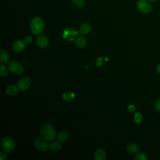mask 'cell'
Returning a JSON list of instances; mask_svg holds the SVG:
<instances>
[{"mask_svg": "<svg viewBox=\"0 0 160 160\" xmlns=\"http://www.w3.org/2000/svg\"><path fill=\"white\" fill-rule=\"evenodd\" d=\"M30 29L34 34H41L44 29V22L42 19L39 17L34 18L30 22Z\"/></svg>", "mask_w": 160, "mask_h": 160, "instance_id": "1", "label": "cell"}, {"mask_svg": "<svg viewBox=\"0 0 160 160\" xmlns=\"http://www.w3.org/2000/svg\"><path fill=\"white\" fill-rule=\"evenodd\" d=\"M41 134L42 138L48 141L54 140L56 136V131L54 128L50 124H44L41 129Z\"/></svg>", "mask_w": 160, "mask_h": 160, "instance_id": "2", "label": "cell"}, {"mask_svg": "<svg viewBox=\"0 0 160 160\" xmlns=\"http://www.w3.org/2000/svg\"><path fill=\"white\" fill-rule=\"evenodd\" d=\"M1 148L4 151L6 152H11L14 150L16 144L12 138L9 137H4L1 140Z\"/></svg>", "mask_w": 160, "mask_h": 160, "instance_id": "3", "label": "cell"}, {"mask_svg": "<svg viewBox=\"0 0 160 160\" xmlns=\"http://www.w3.org/2000/svg\"><path fill=\"white\" fill-rule=\"evenodd\" d=\"M78 31L72 28H66L62 33V37L64 39L68 41H72L75 40L78 36Z\"/></svg>", "mask_w": 160, "mask_h": 160, "instance_id": "4", "label": "cell"}, {"mask_svg": "<svg viewBox=\"0 0 160 160\" xmlns=\"http://www.w3.org/2000/svg\"><path fill=\"white\" fill-rule=\"evenodd\" d=\"M137 8L141 12L148 14L151 11L152 6L148 0H139L137 2Z\"/></svg>", "mask_w": 160, "mask_h": 160, "instance_id": "5", "label": "cell"}, {"mask_svg": "<svg viewBox=\"0 0 160 160\" xmlns=\"http://www.w3.org/2000/svg\"><path fill=\"white\" fill-rule=\"evenodd\" d=\"M8 69L12 73L16 74H22L24 71L23 66L17 61H11L8 64Z\"/></svg>", "mask_w": 160, "mask_h": 160, "instance_id": "6", "label": "cell"}, {"mask_svg": "<svg viewBox=\"0 0 160 160\" xmlns=\"http://www.w3.org/2000/svg\"><path fill=\"white\" fill-rule=\"evenodd\" d=\"M31 82L30 79L27 76H23L19 79V80L18 82V87L19 89L21 91H24L28 90L30 86H31Z\"/></svg>", "mask_w": 160, "mask_h": 160, "instance_id": "7", "label": "cell"}, {"mask_svg": "<svg viewBox=\"0 0 160 160\" xmlns=\"http://www.w3.org/2000/svg\"><path fill=\"white\" fill-rule=\"evenodd\" d=\"M46 140V139H45ZM43 139L38 138L34 141V145L35 148L39 151H46L49 148V144L48 142Z\"/></svg>", "mask_w": 160, "mask_h": 160, "instance_id": "8", "label": "cell"}, {"mask_svg": "<svg viewBox=\"0 0 160 160\" xmlns=\"http://www.w3.org/2000/svg\"><path fill=\"white\" fill-rule=\"evenodd\" d=\"M25 42L24 41H22L21 40H16L13 43H12V49L15 51V52H21L22 51L24 48H25Z\"/></svg>", "mask_w": 160, "mask_h": 160, "instance_id": "9", "label": "cell"}, {"mask_svg": "<svg viewBox=\"0 0 160 160\" xmlns=\"http://www.w3.org/2000/svg\"><path fill=\"white\" fill-rule=\"evenodd\" d=\"M48 39L46 36L41 35L36 39L37 45L41 48H44L48 45Z\"/></svg>", "mask_w": 160, "mask_h": 160, "instance_id": "10", "label": "cell"}, {"mask_svg": "<svg viewBox=\"0 0 160 160\" xmlns=\"http://www.w3.org/2000/svg\"><path fill=\"white\" fill-rule=\"evenodd\" d=\"M106 159V152L102 148L98 149L94 153V159L96 160H105Z\"/></svg>", "mask_w": 160, "mask_h": 160, "instance_id": "11", "label": "cell"}, {"mask_svg": "<svg viewBox=\"0 0 160 160\" xmlns=\"http://www.w3.org/2000/svg\"><path fill=\"white\" fill-rule=\"evenodd\" d=\"M18 90H19V88H18V86H16L14 84H11V85H9V86L7 87L6 90V92L9 96H15L18 93Z\"/></svg>", "mask_w": 160, "mask_h": 160, "instance_id": "12", "label": "cell"}, {"mask_svg": "<svg viewBox=\"0 0 160 160\" xmlns=\"http://www.w3.org/2000/svg\"><path fill=\"white\" fill-rule=\"evenodd\" d=\"M91 31V26L89 23H83L79 27V32L82 34H87Z\"/></svg>", "mask_w": 160, "mask_h": 160, "instance_id": "13", "label": "cell"}, {"mask_svg": "<svg viewBox=\"0 0 160 160\" xmlns=\"http://www.w3.org/2000/svg\"><path fill=\"white\" fill-rule=\"evenodd\" d=\"M1 56H0V62L2 64H6L9 61V55L7 51H4V49H1Z\"/></svg>", "mask_w": 160, "mask_h": 160, "instance_id": "14", "label": "cell"}, {"mask_svg": "<svg viewBox=\"0 0 160 160\" xmlns=\"http://www.w3.org/2000/svg\"><path fill=\"white\" fill-rule=\"evenodd\" d=\"M139 150L138 146L135 143H129L126 146V151L128 152L130 154H134L136 153Z\"/></svg>", "mask_w": 160, "mask_h": 160, "instance_id": "15", "label": "cell"}, {"mask_svg": "<svg viewBox=\"0 0 160 160\" xmlns=\"http://www.w3.org/2000/svg\"><path fill=\"white\" fill-rule=\"evenodd\" d=\"M87 43L86 39L84 37H78L75 39V45L78 48H83Z\"/></svg>", "mask_w": 160, "mask_h": 160, "instance_id": "16", "label": "cell"}, {"mask_svg": "<svg viewBox=\"0 0 160 160\" xmlns=\"http://www.w3.org/2000/svg\"><path fill=\"white\" fill-rule=\"evenodd\" d=\"M69 138V134L67 131H62L59 132L58 135V140L60 142H65Z\"/></svg>", "mask_w": 160, "mask_h": 160, "instance_id": "17", "label": "cell"}, {"mask_svg": "<svg viewBox=\"0 0 160 160\" xmlns=\"http://www.w3.org/2000/svg\"><path fill=\"white\" fill-rule=\"evenodd\" d=\"M49 148L52 151L56 152V151H58L61 149V145L60 144V142L53 141L49 144Z\"/></svg>", "mask_w": 160, "mask_h": 160, "instance_id": "18", "label": "cell"}, {"mask_svg": "<svg viewBox=\"0 0 160 160\" xmlns=\"http://www.w3.org/2000/svg\"><path fill=\"white\" fill-rule=\"evenodd\" d=\"M62 98L66 101H71L75 98V94L72 92H66L62 94Z\"/></svg>", "mask_w": 160, "mask_h": 160, "instance_id": "19", "label": "cell"}, {"mask_svg": "<svg viewBox=\"0 0 160 160\" xmlns=\"http://www.w3.org/2000/svg\"><path fill=\"white\" fill-rule=\"evenodd\" d=\"M8 74V68L4 64H2L0 66V76L1 77H4Z\"/></svg>", "mask_w": 160, "mask_h": 160, "instance_id": "20", "label": "cell"}, {"mask_svg": "<svg viewBox=\"0 0 160 160\" xmlns=\"http://www.w3.org/2000/svg\"><path fill=\"white\" fill-rule=\"evenodd\" d=\"M72 2L78 8H82L85 5V0H72Z\"/></svg>", "mask_w": 160, "mask_h": 160, "instance_id": "21", "label": "cell"}, {"mask_svg": "<svg viewBox=\"0 0 160 160\" xmlns=\"http://www.w3.org/2000/svg\"><path fill=\"white\" fill-rule=\"evenodd\" d=\"M134 159L135 160H146L147 157L145 154L142 152H139L135 156Z\"/></svg>", "mask_w": 160, "mask_h": 160, "instance_id": "22", "label": "cell"}, {"mask_svg": "<svg viewBox=\"0 0 160 160\" xmlns=\"http://www.w3.org/2000/svg\"><path fill=\"white\" fill-rule=\"evenodd\" d=\"M142 115L139 112H136L134 117V120L136 123H140L142 121Z\"/></svg>", "mask_w": 160, "mask_h": 160, "instance_id": "23", "label": "cell"}, {"mask_svg": "<svg viewBox=\"0 0 160 160\" xmlns=\"http://www.w3.org/2000/svg\"><path fill=\"white\" fill-rule=\"evenodd\" d=\"M24 41L25 42L26 44H29L32 42V38L31 36H26L24 39Z\"/></svg>", "mask_w": 160, "mask_h": 160, "instance_id": "24", "label": "cell"}, {"mask_svg": "<svg viewBox=\"0 0 160 160\" xmlns=\"http://www.w3.org/2000/svg\"><path fill=\"white\" fill-rule=\"evenodd\" d=\"M155 108H156V109L159 112H160V98L158 99L156 102H155Z\"/></svg>", "mask_w": 160, "mask_h": 160, "instance_id": "25", "label": "cell"}, {"mask_svg": "<svg viewBox=\"0 0 160 160\" xmlns=\"http://www.w3.org/2000/svg\"><path fill=\"white\" fill-rule=\"evenodd\" d=\"M7 158L6 154L2 151L0 152V159L1 160H6Z\"/></svg>", "mask_w": 160, "mask_h": 160, "instance_id": "26", "label": "cell"}, {"mask_svg": "<svg viewBox=\"0 0 160 160\" xmlns=\"http://www.w3.org/2000/svg\"><path fill=\"white\" fill-rule=\"evenodd\" d=\"M128 109L129 111H131V112H133V111H134L136 110V107L133 104H130V105L128 106Z\"/></svg>", "mask_w": 160, "mask_h": 160, "instance_id": "27", "label": "cell"}, {"mask_svg": "<svg viewBox=\"0 0 160 160\" xmlns=\"http://www.w3.org/2000/svg\"><path fill=\"white\" fill-rule=\"evenodd\" d=\"M157 71H158V72L159 73V74H160V64L158 66V67H157Z\"/></svg>", "mask_w": 160, "mask_h": 160, "instance_id": "28", "label": "cell"}, {"mask_svg": "<svg viewBox=\"0 0 160 160\" xmlns=\"http://www.w3.org/2000/svg\"><path fill=\"white\" fill-rule=\"evenodd\" d=\"M148 1H152V2H154V1H158V0H148Z\"/></svg>", "mask_w": 160, "mask_h": 160, "instance_id": "29", "label": "cell"}]
</instances>
